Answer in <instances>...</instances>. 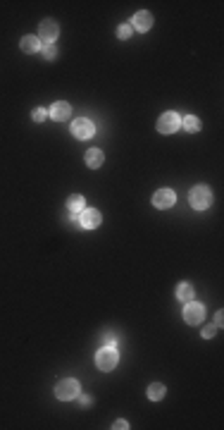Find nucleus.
I'll return each instance as SVG.
<instances>
[{
	"instance_id": "nucleus-13",
	"label": "nucleus",
	"mask_w": 224,
	"mask_h": 430,
	"mask_svg": "<svg viewBox=\"0 0 224 430\" xmlns=\"http://www.w3.org/2000/svg\"><path fill=\"white\" fill-rule=\"evenodd\" d=\"M19 46H22L24 53H38V50L43 48L41 43H38V36H24Z\"/></svg>"
},
{
	"instance_id": "nucleus-23",
	"label": "nucleus",
	"mask_w": 224,
	"mask_h": 430,
	"mask_svg": "<svg viewBox=\"0 0 224 430\" xmlns=\"http://www.w3.org/2000/svg\"><path fill=\"white\" fill-rule=\"evenodd\" d=\"M112 428H117V430H124V428H129V423L124 421V418H119V421H115V426Z\"/></svg>"
},
{
	"instance_id": "nucleus-18",
	"label": "nucleus",
	"mask_w": 224,
	"mask_h": 430,
	"mask_svg": "<svg viewBox=\"0 0 224 430\" xmlns=\"http://www.w3.org/2000/svg\"><path fill=\"white\" fill-rule=\"evenodd\" d=\"M41 50H43V58H46V60H53L55 55H58V48L53 46V43H48V46H43Z\"/></svg>"
},
{
	"instance_id": "nucleus-11",
	"label": "nucleus",
	"mask_w": 224,
	"mask_h": 430,
	"mask_svg": "<svg viewBox=\"0 0 224 430\" xmlns=\"http://www.w3.org/2000/svg\"><path fill=\"white\" fill-rule=\"evenodd\" d=\"M50 117L53 119H70V115H72V108H70V103H65V101H58V103H53L50 106Z\"/></svg>"
},
{
	"instance_id": "nucleus-14",
	"label": "nucleus",
	"mask_w": 224,
	"mask_h": 430,
	"mask_svg": "<svg viewBox=\"0 0 224 430\" xmlns=\"http://www.w3.org/2000/svg\"><path fill=\"white\" fill-rule=\"evenodd\" d=\"M86 208L83 206V196H79V194H74V196H70V201H67V211L70 213H74V215H79Z\"/></svg>"
},
{
	"instance_id": "nucleus-9",
	"label": "nucleus",
	"mask_w": 224,
	"mask_h": 430,
	"mask_svg": "<svg viewBox=\"0 0 224 430\" xmlns=\"http://www.w3.org/2000/svg\"><path fill=\"white\" fill-rule=\"evenodd\" d=\"M100 220H103V215L98 213L95 208H83L81 213H79V222L86 229H95V227L100 225Z\"/></svg>"
},
{
	"instance_id": "nucleus-2",
	"label": "nucleus",
	"mask_w": 224,
	"mask_h": 430,
	"mask_svg": "<svg viewBox=\"0 0 224 430\" xmlns=\"http://www.w3.org/2000/svg\"><path fill=\"white\" fill-rule=\"evenodd\" d=\"M189 201L196 211H205V208L213 203V191H210V187H205V184H198V187L191 189Z\"/></svg>"
},
{
	"instance_id": "nucleus-16",
	"label": "nucleus",
	"mask_w": 224,
	"mask_h": 430,
	"mask_svg": "<svg viewBox=\"0 0 224 430\" xmlns=\"http://www.w3.org/2000/svg\"><path fill=\"white\" fill-rule=\"evenodd\" d=\"M162 397H165V385H160V382H153V385L148 387V399L157 402V399H162Z\"/></svg>"
},
{
	"instance_id": "nucleus-7",
	"label": "nucleus",
	"mask_w": 224,
	"mask_h": 430,
	"mask_svg": "<svg viewBox=\"0 0 224 430\" xmlns=\"http://www.w3.org/2000/svg\"><path fill=\"white\" fill-rule=\"evenodd\" d=\"M38 36L43 38V41H58L60 36V24L55 22V19H43L41 22V26H38Z\"/></svg>"
},
{
	"instance_id": "nucleus-5",
	"label": "nucleus",
	"mask_w": 224,
	"mask_h": 430,
	"mask_svg": "<svg viewBox=\"0 0 224 430\" xmlns=\"http://www.w3.org/2000/svg\"><path fill=\"white\" fill-rule=\"evenodd\" d=\"M203 318H205V309H203V304H198V301H186L184 321L189 322V325H198Z\"/></svg>"
},
{
	"instance_id": "nucleus-10",
	"label": "nucleus",
	"mask_w": 224,
	"mask_h": 430,
	"mask_svg": "<svg viewBox=\"0 0 224 430\" xmlns=\"http://www.w3.org/2000/svg\"><path fill=\"white\" fill-rule=\"evenodd\" d=\"M129 24H131V29H136V31H148V29L153 26V14L141 10V12L134 14V19H131Z\"/></svg>"
},
{
	"instance_id": "nucleus-3",
	"label": "nucleus",
	"mask_w": 224,
	"mask_h": 430,
	"mask_svg": "<svg viewBox=\"0 0 224 430\" xmlns=\"http://www.w3.org/2000/svg\"><path fill=\"white\" fill-rule=\"evenodd\" d=\"M79 392H81V387H79V382L72 380V378H67V380H62L55 387V394H58V399H62V402H70V399H76L79 397Z\"/></svg>"
},
{
	"instance_id": "nucleus-12",
	"label": "nucleus",
	"mask_w": 224,
	"mask_h": 430,
	"mask_svg": "<svg viewBox=\"0 0 224 430\" xmlns=\"http://www.w3.org/2000/svg\"><path fill=\"white\" fill-rule=\"evenodd\" d=\"M103 160H105V155H103V151H98V148H91V151H86V165L88 167H100L103 165Z\"/></svg>"
},
{
	"instance_id": "nucleus-8",
	"label": "nucleus",
	"mask_w": 224,
	"mask_h": 430,
	"mask_svg": "<svg viewBox=\"0 0 224 430\" xmlns=\"http://www.w3.org/2000/svg\"><path fill=\"white\" fill-rule=\"evenodd\" d=\"M174 201H177V194H174L172 189H160V191H155V196H153V206L155 208H160V211L172 208Z\"/></svg>"
},
{
	"instance_id": "nucleus-22",
	"label": "nucleus",
	"mask_w": 224,
	"mask_h": 430,
	"mask_svg": "<svg viewBox=\"0 0 224 430\" xmlns=\"http://www.w3.org/2000/svg\"><path fill=\"white\" fill-rule=\"evenodd\" d=\"M103 342H105V346H112V344H117V337L115 334H103Z\"/></svg>"
},
{
	"instance_id": "nucleus-24",
	"label": "nucleus",
	"mask_w": 224,
	"mask_h": 430,
	"mask_svg": "<svg viewBox=\"0 0 224 430\" xmlns=\"http://www.w3.org/2000/svg\"><path fill=\"white\" fill-rule=\"evenodd\" d=\"M215 325H217V327H220V325H222V311H220V313H217V316H215Z\"/></svg>"
},
{
	"instance_id": "nucleus-6",
	"label": "nucleus",
	"mask_w": 224,
	"mask_h": 430,
	"mask_svg": "<svg viewBox=\"0 0 224 430\" xmlns=\"http://www.w3.org/2000/svg\"><path fill=\"white\" fill-rule=\"evenodd\" d=\"M93 122L91 119H86V117H79V119H74L72 122V134L76 136V139H91L93 136Z\"/></svg>"
},
{
	"instance_id": "nucleus-20",
	"label": "nucleus",
	"mask_w": 224,
	"mask_h": 430,
	"mask_svg": "<svg viewBox=\"0 0 224 430\" xmlns=\"http://www.w3.org/2000/svg\"><path fill=\"white\" fill-rule=\"evenodd\" d=\"M46 115H48V110H43V108H36L34 112H31V117H34L36 122H43V119H46Z\"/></svg>"
},
{
	"instance_id": "nucleus-1",
	"label": "nucleus",
	"mask_w": 224,
	"mask_h": 430,
	"mask_svg": "<svg viewBox=\"0 0 224 430\" xmlns=\"http://www.w3.org/2000/svg\"><path fill=\"white\" fill-rule=\"evenodd\" d=\"M119 363V354L115 346H103V349H98V354H95V366L100 370H115V366Z\"/></svg>"
},
{
	"instance_id": "nucleus-15",
	"label": "nucleus",
	"mask_w": 224,
	"mask_h": 430,
	"mask_svg": "<svg viewBox=\"0 0 224 430\" xmlns=\"http://www.w3.org/2000/svg\"><path fill=\"white\" fill-rule=\"evenodd\" d=\"M177 297L181 301H193V287H191V282H181L177 287Z\"/></svg>"
},
{
	"instance_id": "nucleus-19",
	"label": "nucleus",
	"mask_w": 224,
	"mask_h": 430,
	"mask_svg": "<svg viewBox=\"0 0 224 430\" xmlns=\"http://www.w3.org/2000/svg\"><path fill=\"white\" fill-rule=\"evenodd\" d=\"M117 36L122 38V41H124V38H129V36H131V24H129V22L122 24V26L117 29Z\"/></svg>"
},
{
	"instance_id": "nucleus-17",
	"label": "nucleus",
	"mask_w": 224,
	"mask_h": 430,
	"mask_svg": "<svg viewBox=\"0 0 224 430\" xmlns=\"http://www.w3.org/2000/svg\"><path fill=\"white\" fill-rule=\"evenodd\" d=\"M181 127H184L186 131H198L201 129V119L196 117V115H189V117L181 119Z\"/></svg>"
},
{
	"instance_id": "nucleus-4",
	"label": "nucleus",
	"mask_w": 224,
	"mask_h": 430,
	"mask_svg": "<svg viewBox=\"0 0 224 430\" xmlns=\"http://www.w3.org/2000/svg\"><path fill=\"white\" fill-rule=\"evenodd\" d=\"M179 127H181V117H179L174 110L160 115V119H157V131H160V134H174Z\"/></svg>"
},
{
	"instance_id": "nucleus-25",
	"label": "nucleus",
	"mask_w": 224,
	"mask_h": 430,
	"mask_svg": "<svg viewBox=\"0 0 224 430\" xmlns=\"http://www.w3.org/2000/svg\"><path fill=\"white\" fill-rule=\"evenodd\" d=\"M81 404H83V406H88V404H91V397H86V394H83V397H81Z\"/></svg>"
},
{
	"instance_id": "nucleus-21",
	"label": "nucleus",
	"mask_w": 224,
	"mask_h": 430,
	"mask_svg": "<svg viewBox=\"0 0 224 430\" xmlns=\"http://www.w3.org/2000/svg\"><path fill=\"white\" fill-rule=\"evenodd\" d=\"M217 332V325H208V327H205V330H203V337H205V339H210V337H213V334Z\"/></svg>"
}]
</instances>
